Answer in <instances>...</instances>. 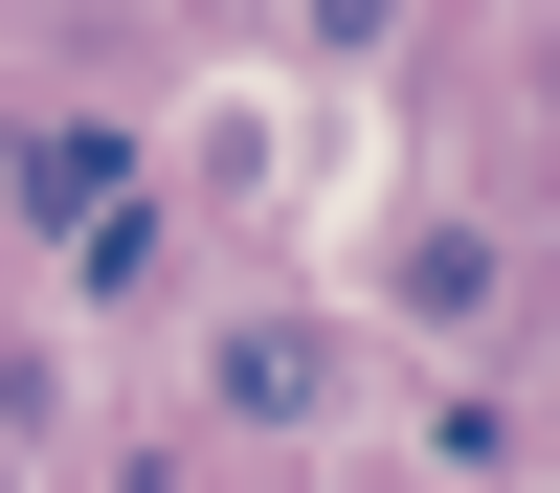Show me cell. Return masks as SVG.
Wrapping results in <instances>:
<instances>
[{
  "mask_svg": "<svg viewBox=\"0 0 560 493\" xmlns=\"http://www.w3.org/2000/svg\"><path fill=\"white\" fill-rule=\"evenodd\" d=\"M23 202H45V224H68V247H90V224L135 202V157H113V134H23Z\"/></svg>",
  "mask_w": 560,
  "mask_h": 493,
  "instance_id": "cell-1",
  "label": "cell"
},
{
  "mask_svg": "<svg viewBox=\"0 0 560 493\" xmlns=\"http://www.w3.org/2000/svg\"><path fill=\"white\" fill-rule=\"evenodd\" d=\"M224 403H247V426H314V337H292V314H247V337H224Z\"/></svg>",
  "mask_w": 560,
  "mask_h": 493,
  "instance_id": "cell-2",
  "label": "cell"
}]
</instances>
